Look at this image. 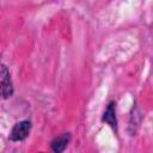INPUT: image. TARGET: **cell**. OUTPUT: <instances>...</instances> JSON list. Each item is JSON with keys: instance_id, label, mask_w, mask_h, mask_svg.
Here are the masks:
<instances>
[{"instance_id": "1", "label": "cell", "mask_w": 153, "mask_h": 153, "mask_svg": "<svg viewBox=\"0 0 153 153\" xmlns=\"http://www.w3.org/2000/svg\"><path fill=\"white\" fill-rule=\"evenodd\" d=\"M13 93V86L11 81V75L7 67L0 63V96L2 98H8Z\"/></svg>"}, {"instance_id": "2", "label": "cell", "mask_w": 153, "mask_h": 153, "mask_svg": "<svg viewBox=\"0 0 153 153\" xmlns=\"http://www.w3.org/2000/svg\"><path fill=\"white\" fill-rule=\"evenodd\" d=\"M30 129H31V123L29 121L18 122L12 128L11 134H10V139L12 141H22V140L27 137V135L30 133Z\"/></svg>"}, {"instance_id": "3", "label": "cell", "mask_w": 153, "mask_h": 153, "mask_svg": "<svg viewBox=\"0 0 153 153\" xmlns=\"http://www.w3.org/2000/svg\"><path fill=\"white\" fill-rule=\"evenodd\" d=\"M68 142H69V134L68 133H65V134H62V135H60V136H57L56 139L53 140V142H51V149L54 152H57V153L59 152H62L67 147Z\"/></svg>"}, {"instance_id": "4", "label": "cell", "mask_w": 153, "mask_h": 153, "mask_svg": "<svg viewBox=\"0 0 153 153\" xmlns=\"http://www.w3.org/2000/svg\"><path fill=\"white\" fill-rule=\"evenodd\" d=\"M103 121L106 122L110 127H112L114 129L116 128V116H115V108H114V102H111L105 112H104V116H103Z\"/></svg>"}]
</instances>
